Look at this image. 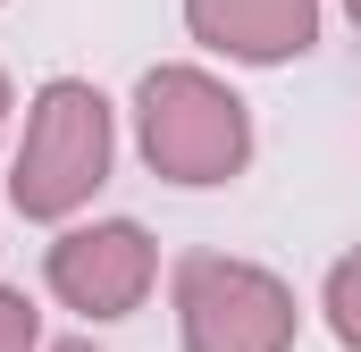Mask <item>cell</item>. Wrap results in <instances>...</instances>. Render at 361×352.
Segmentation results:
<instances>
[{
	"label": "cell",
	"instance_id": "cell-1",
	"mask_svg": "<svg viewBox=\"0 0 361 352\" xmlns=\"http://www.w3.org/2000/svg\"><path fill=\"white\" fill-rule=\"evenodd\" d=\"M109 176V101L76 76L34 92V118H25V143H17V176H8V201L25 218H68L85 210L92 184Z\"/></svg>",
	"mask_w": 361,
	"mask_h": 352
},
{
	"label": "cell",
	"instance_id": "cell-2",
	"mask_svg": "<svg viewBox=\"0 0 361 352\" xmlns=\"http://www.w3.org/2000/svg\"><path fill=\"white\" fill-rule=\"evenodd\" d=\"M135 118H143V151L169 184H227V176L252 160V126H244V101L227 84H210L202 68H152L135 92Z\"/></svg>",
	"mask_w": 361,
	"mask_h": 352
},
{
	"label": "cell",
	"instance_id": "cell-3",
	"mask_svg": "<svg viewBox=\"0 0 361 352\" xmlns=\"http://www.w3.org/2000/svg\"><path fill=\"white\" fill-rule=\"evenodd\" d=\"M177 319L185 352H286L294 344V294L252 260L193 252L177 268Z\"/></svg>",
	"mask_w": 361,
	"mask_h": 352
},
{
	"label": "cell",
	"instance_id": "cell-4",
	"mask_svg": "<svg viewBox=\"0 0 361 352\" xmlns=\"http://www.w3.org/2000/svg\"><path fill=\"white\" fill-rule=\"evenodd\" d=\"M152 285V235L109 218V227H76L51 244V294L85 319H126Z\"/></svg>",
	"mask_w": 361,
	"mask_h": 352
},
{
	"label": "cell",
	"instance_id": "cell-5",
	"mask_svg": "<svg viewBox=\"0 0 361 352\" xmlns=\"http://www.w3.org/2000/svg\"><path fill=\"white\" fill-rule=\"evenodd\" d=\"M185 25L227 59H294L319 34V0H185Z\"/></svg>",
	"mask_w": 361,
	"mask_h": 352
},
{
	"label": "cell",
	"instance_id": "cell-6",
	"mask_svg": "<svg viewBox=\"0 0 361 352\" xmlns=\"http://www.w3.org/2000/svg\"><path fill=\"white\" fill-rule=\"evenodd\" d=\"M328 327H336V336L361 352V252L328 268Z\"/></svg>",
	"mask_w": 361,
	"mask_h": 352
},
{
	"label": "cell",
	"instance_id": "cell-7",
	"mask_svg": "<svg viewBox=\"0 0 361 352\" xmlns=\"http://www.w3.org/2000/svg\"><path fill=\"white\" fill-rule=\"evenodd\" d=\"M0 352H34V302L0 294Z\"/></svg>",
	"mask_w": 361,
	"mask_h": 352
},
{
	"label": "cell",
	"instance_id": "cell-8",
	"mask_svg": "<svg viewBox=\"0 0 361 352\" xmlns=\"http://www.w3.org/2000/svg\"><path fill=\"white\" fill-rule=\"evenodd\" d=\"M0 126H8V76H0Z\"/></svg>",
	"mask_w": 361,
	"mask_h": 352
},
{
	"label": "cell",
	"instance_id": "cell-9",
	"mask_svg": "<svg viewBox=\"0 0 361 352\" xmlns=\"http://www.w3.org/2000/svg\"><path fill=\"white\" fill-rule=\"evenodd\" d=\"M345 8H353V25H361V0H345Z\"/></svg>",
	"mask_w": 361,
	"mask_h": 352
},
{
	"label": "cell",
	"instance_id": "cell-10",
	"mask_svg": "<svg viewBox=\"0 0 361 352\" xmlns=\"http://www.w3.org/2000/svg\"><path fill=\"white\" fill-rule=\"evenodd\" d=\"M59 352H85V344H59Z\"/></svg>",
	"mask_w": 361,
	"mask_h": 352
}]
</instances>
